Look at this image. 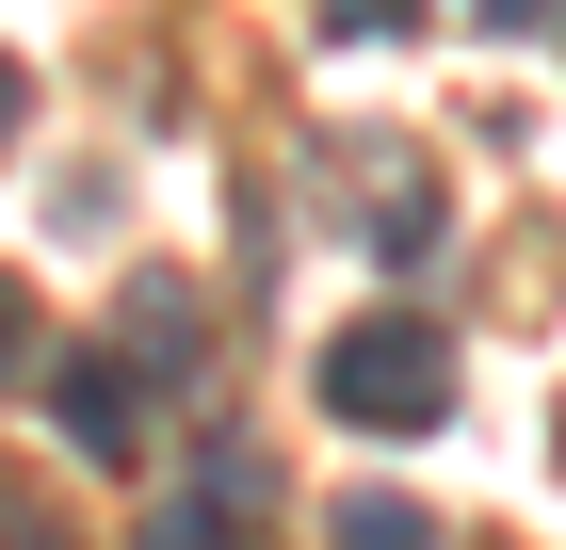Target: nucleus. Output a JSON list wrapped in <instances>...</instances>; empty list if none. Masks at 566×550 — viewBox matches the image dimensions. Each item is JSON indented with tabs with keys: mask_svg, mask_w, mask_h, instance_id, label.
<instances>
[{
	"mask_svg": "<svg viewBox=\"0 0 566 550\" xmlns=\"http://www.w3.org/2000/svg\"><path fill=\"white\" fill-rule=\"evenodd\" d=\"M324 422H356V437H437V422H453V340H437L421 308L340 324V340H324Z\"/></svg>",
	"mask_w": 566,
	"mask_h": 550,
	"instance_id": "nucleus-1",
	"label": "nucleus"
},
{
	"mask_svg": "<svg viewBox=\"0 0 566 550\" xmlns=\"http://www.w3.org/2000/svg\"><path fill=\"white\" fill-rule=\"evenodd\" d=\"M49 422H65V454H97V469H130L146 437H163V388H146V356H49Z\"/></svg>",
	"mask_w": 566,
	"mask_h": 550,
	"instance_id": "nucleus-2",
	"label": "nucleus"
},
{
	"mask_svg": "<svg viewBox=\"0 0 566 550\" xmlns=\"http://www.w3.org/2000/svg\"><path fill=\"white\" fill-rule=\"evenodd\" d=\"M356 227H373V243H389V259H421V243H437V178H421V163H405V146H389V163L356 178Z\"/></svg>",
	"mask_w": 566,
	"mask_h": 550,
	"instance_id": "nucleus-3",
	"label": "nucleus"
},
{
	"mask_svg": "<svg viewBox=\"0 0 566 550\" xmlns=\"http://www.w3.org/2000/svg\"><path fill=\"white\" fill-rule=\"evenodd\" d=\"M195 340H211L195 292H178V276H130V356H146V373H195Z\"/></svg>",
	"mask_w": 566,
	"mask_h": 550,
	"instance_id": "nucleus-4",
	"label": "nucleus"
},
{
	"mask_svg": "<svg viewBox=\"0 0 566 550\" xmlns=\"http://www.w3.org/2000/svg\"><path fill=\"white\" fill-rule=\"evenodd\" d=\"M324 550H437V518H421V502H389V486H356V502L324 518Z\"/></svg>",
	"mask_w": 566,
	"mask_h": 550,
	"instance_id": "nucleus-5",
	"label": "nucleus"
},
{
	"mask_svg": "<svg viewBox=\"0 0 566 550\" xmlns=\"http://www.w3.org/2000/svg\"><path fill=\"white\" fill-rule=\"evenodd\" d=\"M130 550H243V518H227L211 486H178V502H146V518H130Z\"/></svg>",
	"mask_w": 566,
	"mask_h": 550,
	"instance_id": "nucleus-6",
	"label": "nucleus"
},
{
	"mask_svg": "<svg viewBox=\"0 0 566 550\" xmlns=\"http://www.w3.org/2000/svg\"><path fill=\"white\" fill-rule=\"evenodd\" d=\"M0 388H49V324H33V292L0 276Z\"/></svg>",
	"mask_w": 566,
	"mask_h": 550,
	"instance_id": "nucleus-7",
	"label": "nucleus"
},
{
	"mask_svg": "<svg viewBox=\"0 0 566 550\" xmlns=\"http://www.w3.org/2000/svg\"><path fill=\"white\" fill-rule=\"evenodd\" d=\"M324 33H340V49H389V33H421V0H324Z\"/></svg>",
	"mask_w": 566,
	"mask_h": 550,
	"instance_id": "nucleus-8",
	"label": "nucleus"
},
{
	"mask_svg": "<svg viewBox=\"0 0 566 550\" xmlns=\"http://www.w3.org/2000/svg\"><path fill=\"white\" fill-rule=\"evenodd\" d=\"M566 0H470V33H551Z\"/></svg>",
	"mask_w": 566,
	"mask_h": 550,
	"instance_id": "nucleus-9",
	"label": "nucleus"
},
{
	"mask_svg": "<svg viewBox=\"0 0 566 550\" xmlns=\"http://www.w3.org/2000/svg\"><path fill=\"white\" fill-rule=\"evenodd\" d=\"M0 550H82L65 518H33V502H0Z\"/></svg>",
	"mask_w": 566,
	"mask_h": 550,
	"instance_id": "nucleus-10",
	"label": "nucleus"
},
{
	"mask_svg": "<svg viewBox=\"0 0 566 550\" xmlns=\"http://www.w3.org/2000/svg\"><path fill=\"white\" fill-rule=\"evenodd\" d=\"M17 97H33V82H17V49H0V129H17Z\"/></svg>",
	"mask_w": 566,
	"mask_h": 550,
	"instance_id": "nucleus-11",
	"label": "nucleus"
},
{
	"mask_svg": "<svg viewBox=\"0 0 566 550\" xmlns=\"http://www.w3.org/2000/svg\"><path fill=\"white\" fill-rule=\"evenodd\" d=\"M551 33H566V17H551Z\"/></svg>",
	"mask_w": 566,
	"mask_h": 550,
	"instance_id": "nucleus-12",
	"label": "nucleus"
}]
</instances>
